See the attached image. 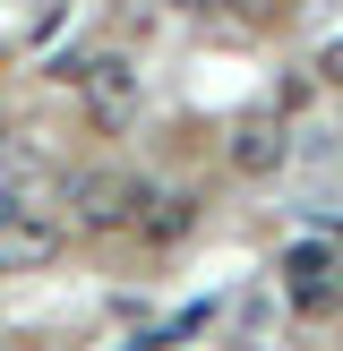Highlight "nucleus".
Masks as SVG:
<instances>
[{"mask_svg":"<svg viewBox=\"0 0 343 351\" xmlns=\"http://www.w3.org/2000/svg\"><path fill=\"white\" fill-rule=\"evenodd\" d=\"M137 197H146V189H137L129 171L95 163V171H78V180H69V223H78V232H129Z\"/></svg>","mask_w":343,"mask_h":351,"instance_id":"nucleus-1","label":"nucleus"},{"mask_svg":"<svg viewBox=\"0 0 343 351\" xmlns=\"http://www.w3.org/2000/svg\"><path fill=\"white\" fill-rule=\"evenodd\" d=\"M78 95H86V120H95V129H129L137 120V60L129 51L78 60Z\"/></svg>","mask_w":343,"mask_h":351,"instance_id":"nucleus-2","label":"nucleus"},{"mask_svg":"<svg viewBox=\"0 0 343 351\" xmlns=\"http://www.w3.org/2000/svg\"><path fill=\"white\" fill-rule=\"evenodd\" d=\"M223 163H232L240 180L283 171V163H292V120H283V112H249V120H232V129H223Z\"/></svg>","mask_w":343,"mask_h":351,"instance_id":"nucleus-3","label":"nucleus"},{"mask_svg":"<svg viewBox=\"0 0 343 351\" xmlns=\"http://www.w3.org/2000/svg\"><path fill=\"white\" fill-rule=\"evenodd\" d=\"M51 257H60V223L43 206L0 197V266H51Z\"/></svg>","mask_w":343,"mask_h":351,"instance_id":"nucleus-4","label":"nucleus"},{"mask_svg":"<svg viewBox=\"0 0 343 351\" xmlns=\"http://www.w3.org/2000/svg\"><path fill=\"white\" fill-rule=\"evenodd\" d=\"M189 223H198V197H189V189H154V197H137L129 232H137V240H154V249H180Z\"/></svg>","mask_w":343,"mask_h":351,"instance_id":"nucleus-5","label":"nucleus"},{"mask_svg":"<svg viewBox=\"0 0 343 351\" xmlns=\"http://www.w3.org/2000/svg\"><path fill=\"white\" fill-rule=\"evenodd\" d=\"M318 77H326V86H343V43H326V51H318Z\"/></svg>","mask_w":343,"mask_h":351,"instance_id":"nucleus-6","label":"nucleus"},{"mask_svg":"<svg viewBox=\"0 0 343 351\" xmlns=\"http://www.w3.org/2000/svg\"><path fill=\"white\" fill-rule=\"evenodd\" d=\"M326 291H335V300H343V240H335V249H326Z\"/></svg>","mask_w":343,"mask_h":351,"instance_id":"nucleus-7","label":"nucleus"},{"mask_svg":"<svg viewBox=\"0 0 343 351\" xmlns=\"http://www.w3.org/2000/svg\"><path fill=\"white\" fill-rule=\"evenodd\" d=\"M180 9H215V0H180Z\"/></svg>","mask_w":343,"mask_h":351,"instance_id":"nucleus-8","label":"nucleus"}]
</instances>
